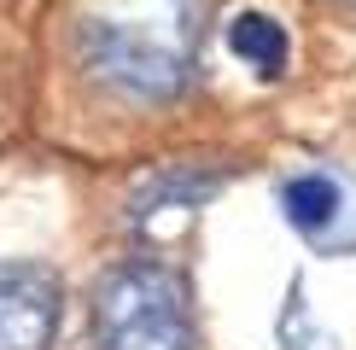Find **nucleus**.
Wrapping results in <instances>:
<instances>
[{
  "label": "nucleus",
  "mask_w": 356,
  "mask_h": 350,
  "mask_svg": "<svg viewBox=\"0 0 356 350\" xmlns=\"http://www.w3.org/2000/svg\"><path fill=\"white\" fill-rule=\"evenodd\" d=\"M280 204H286V222L304 233V240L316 245H333V228L350 216V193L333 181L327 169H304L286 181V193H280Z\"/></svg>",
  "instance_id": "nucleus-4"
},
{
  "label": "nucleus",
  "mask_w": 356,
  "mask_h": 350,
  "mask_svg": "<svg viewBox=\"0 0 356 350\" xmlns=\"http://www.w3.org/2000/svg\"><path fill=\"white\" fill-rule=\"evenodd\" d=\"M65 315V286L41 262H0V350H47Z\"/></svg>",
  "instance_id": "nucleus-3"
},
{
  "label": "nucleus",
  "mask_w": 356,
  "mask_h": 350,
  "mask_svg": "<svg viewBox=\"0 0 356 350\" xmlns=\"http://www.w3.org/2000/svg\"><path fill=\"white\" fill-rule=\"evenodd\" d=\"M94 350H193L187 286L170 262H117L94 286Z\"/></svg>",
  "instance_id": "nucleus-1"
},
{
  "label": "nucleus",
  "mask_w": 356,
  "mask_h": 350,
  "mask_svg": "<svg viewBox=\"0 0 356 350\" xmlns=\"http://www.w3.org/2000/svg\"><path fill=\"white\" fill-rule=\"evenodd\" d=\"M82 65L129 99H170L187 88V41L123 18H88Z\"/></svg>",
  "instance_id": "nucleus-2"
},
{
  "label": "nucleus",
  "mask_w": 356,
  "mask_h": 350,
  "mask_svg": "<svg viewBox=\"0 0 356 350\" xmlns=\"http://www.w3.org/2000/svg\"><path fill=\"white\" fill-rule=\"evenodd\" d=\"M228 53L251 65L257 76H280L292 58V41H286V24L269 18V12H240V18L228 24Z\"/></svg>",
  "instance_id": "nucleus-5"
}]
</instances>
